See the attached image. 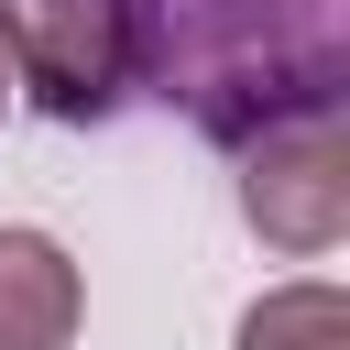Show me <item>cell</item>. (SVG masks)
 <instances>
[{
	"instance_id": "cell-1",
	"label": "cell",
	"mask_w": 350,
	"mask_h": 350,
	"mask_svg": "<svg viewBox=\"0 0 350 350\" xmlns=\"http://www.w3.org/2000/svg\"><path fill=\"white\" fill-rule=\"evenodd\" d=\"M109 22L131 88L230 153L350 88V0H109Z\"/></svg>"
},
{
	"instance_id": "cell-2",
	"label": "cell",
	"mask_w": 350,
	"mask_h": 350,
	"mask_svg": "<svg viewBox=\"0 0 350 350\" xmlns=\"http://www.w3.org/2000/svg\"><path fill=\"white\" fill-rule=\"evenodd\" d=\"M241 219L295 262L339 252V230H350V131H339V109H306V120H273V131L241 142Z\"/></svg>"
},
{
	"instance_id": "cell-3",
	"label": "cell",
	"mask_w": 350,
	"mask_h": 350,
	"mask_svg": "<svg viewBox=\"0 0 350 350\" xmlns=\"http://www.w3.org/2000/svg\"><path fill=\"white\" fill-rule=\"evenodd\" d=\"M0 66L44 120H77V131L131 98L109 0H0Z\"/></svg>"
},
{
	"instance_id": "cell-4",
	"label": "cell",
	"mask_w": 350,
	"mask_h": 350,
	"mask_svg": "<svg viewBox=\"0 0 350 350\" xmlns=\"http://www.w3.org/2000/svg\"><path fill=\"white\" fill-rule=\"evenodd\" d=\"M77 317H88L77 262L44 230H0V350H66Z\"/></svg>"
},
{
	"instance_id": "cell-5",
	"label": "cell",
	"mask_w": 350,
	"mask_h": 350,
	"mask_svg": "<svg viewBox=\"0 0 350 350\" xmlns=\"http://www.w3.org/2000/svg\"><path fill=\"white\" fill-rule=\"evenodd\" d=\"M241 350H350L339 284H273V295L241 317Z\"/></svg>"
},
{
	"instance_id": "cell-6",
	"label": "cell",
	"mask_w": 350,
	"mask_h": 350,
	"mask_svg": "<svg viewBox=\"0 0 350 350\" xmlns=\"http://www.w3.org/2000/svg\"><path fill=\"white\" fill-rule=\"evenodd\" d=\"M0 98H11V66H0Z\"/></svg>"
}]
</instances>
